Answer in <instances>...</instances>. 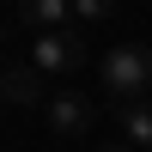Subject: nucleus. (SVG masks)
<instances>
[{
  "mask_svg": "<svg viewBox=\"0 0 152 152\" xmlns=\"http://www.w3.org/2000/svg\"><path fill=\"white\" fill-rule=\"evenodd\" d=\"M110 12H116L110 0H73V18H79V24H91V18H110Z\"/></svg>",
  "mask_w": 152,
  "mask_h": 152,
  "instance_id": "7",
  "label": "nucleus"
},
{
  "mask_svg": "<svg viewBox=\"0 0 152 152\" xmlns=\"http://www.w3.org/2000/svg\"><path fill=\"white\" fill-rule=\"evenodd\" d=\"M0 91H6V104H49L55 97V91H43V67L37 61H12L0 73Z\"/></svg>",
  "mask_w": 152,
  "mask_h": 152,
  "instance_id": "4",
  "label": "nucleus"
},
{
  "mask_svg": "<svg viewBox=\"0 0 152 152\" xmlns=\"http://www.w3.org/2000/svg\"><path fill=\"white\" fill-rule=\"evenodd\" d=\"M122 134H128V146H134V152H152V97L122 104Z\"/></svg>",
  "mask_w": 152,
  "mask_h": 152,
  "instance_id": "5",
  "label": "nucleus"
},
{
  "mask_svg": "<svg viewBox=\"0 0 152 152\" xmlns=\"http://www.w3.org/2000/svg\"><path fill=\"white\" fill-rule=\"evenodd\" d=\"M97 79H104V91L116 97V104L146 97V85H152V49H146V43H116V49H104Z\"/></svg>",
  "mask_w": 152,
  "mask_h": 152,
  "instance_id": "1",
  "label": "nucleus"
},
{
  "mask_svg": "<svg viewBox=\"0 0 152 152\" xmlns=\"http://www.w3.org/2000/svg\"><path fill=\"white\" fill-rule=\"evenodd\" d=\"M61 18H73L67 0H24V6H18V24H37V37H43V31H61Z\"/></svg>",
  "mask_w": 152,
  "mask_h": 152,
  "instance_id": "6",
  "label": "nucleus"
},
{
  "mask_svg": "<svg viewBox=\"0 0 152 152\" xmlns=\"http://www.w3.org/2000/svg\"><path fill=\"white\" fill-rule=\"evenodd\" d=\"M31 61H37L43 73H73V67L85 61V37L73 31V24H61V31H43V37L31 43Z\"/></svg>",
  "mask_w": 152,
  "mask_h": 152,
  "instance_id": "2",
  "label": "nucleus"
},
{
  "mask_svg": "<svg viewBox=\"0 0 152 152\" xmlns=\"http://www.w3.org/2000/svg\"><path fill=\"white\" fill-rule=\"evenodd\" d=\"M43 116H49V128L61 134V140H79V134H91V122H97V104L85 91H55L43 104Z\"/></svg>",
  "mask_w": 152,
  "mask_h": 152,
  "instance_id": "3",
  "label": "nucleus"
},
{
  "mask_svg": "<svg viewBox=\"0 0 152 152\" xmlns=\"http://www.w3.org/2000/svg\"><path fill=\"white\" fill-rule=\"evenodd\" d=\"M97 152H128V146H97Z\"/></svg>",
  "mask_w": 152,
  "mask_h": 152,
  "instance_id": "8",
  "label": "nucleus"
}]
</instances>
